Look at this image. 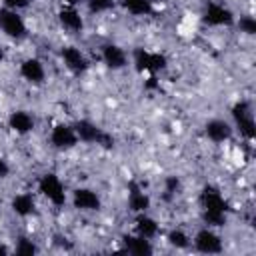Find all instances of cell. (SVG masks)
Instances as JSON below:
<instances>
[{"instance_id": "cell-18", "label": "cell", "mask_w": 256, "mask_h": 256, "mask_svg": "<svg viewBox=\"0 0 256 256\" xmlns=\"http://www.w3.org/2000/svg\"><path fill=\"white\" fill-rule=\"evenodd\" d=\"M12 206H14V210H16L18 214H22V216H26V214H30V212L34 210V202H32L30 196H16L14 202H12Z\"/></svg>"}, {"instance_id": "cell-16", "label": "cell", "mask_w": 256, "mask_h": 256, "mask_svg": "<svg viewBox=\"0 0 256 256\" xmlns=\"http://www.w3.org/2000/svg\"><path fill=\"white\" fill-rule=\"evenodd\" d=\"M10 126L18 132H28V130H32V118L26 112H14L10 116Z\"/></svg>"}, {"instance_id": "cell-3", "label": "cell", "mask_w": 256, "mask_h": 256, "mask_svg": "<svg viewBox=\"0 0 256 256\" xmlns=\"http://www.w3.org/2000/svg\"><path fill=\"white\" fill-rule=\"evenodd\" d=\"M0 24L4 28V32H8L14 38H22L26 34L24 22L20 20V16H16V12L10 10H0Z\"/></svg>"}, {"instance_id": "cell-11", "label": "cell", "mask_w": 256, "mask_h": 256, "mask_svg": "<svg viewBox=\"0 0 256 256\" xmlns=\"http://www.w3.org/2000/svg\"><path fill=\"white\" fill-rule=\"evenodd\" d=\"M74 204H76V208H88V210H96V208L100 206L96 194L90 192V190H76V194H74Z\"/></svg>"}, {"instance_id": "cell-27", "label": "cell", "mask_w": 256, "mask_h": 256, "mask_svg": "<svg viewBox=\"0 0 256 256\" xmlns=\"http://www.w3.org/2000/svg\"><path fill=\"white\" fill-rule=\"evenodd\" d=\"M166 186H168V192H172L176 186H178V180L172 176V178H168V182H166Z\"/></svg>"}, {"instance_id": "cell-21", "label": "cell", "mask_w": 256, "mask_h": 256, "mask_svg": "<svg viewBox=\"0 0 256 256\" xmlns=\"http://www.w3.org/2000/svg\"><path fill=\"white\" fill-rule=\"evenodd\" d=\"M124 4L134 14H146V12H150V2L148 0H124Z\"/></svg>"}, {"instance_id": "cell-13", "label": "cell", "mask_w": 256, "mask_h": 256, "mask_svg": "<svg viewBox=\"0 0 256 256\" xmlns=\"http://www.w3.org/2000/svg\"><path fill=\"white\" fill-rule=\"evenodd\" d=\"M22 76L32 80V82H40L44 78V70H42V64L38 60H26L22 64Z\"/></svg>"}, {"instance_id": "cell-12", "label": "cell", "mask_w": 256, "mask_h": 256, "mask_svg": "<svg viewBox=\"0 0 256 256\" xmlns=\"http://www.w3.org/2000/svg\"><path fill=\"white\" fill-rule=\"evenodd\" d=\"M62 56H64L66 64H68L74 72H82V70L86 68V60H84V56H82L76 48H64V50H62Z\"/></svg>"}, {"instance_id": "cell-24", "label": "cell", "mask_w": 256, "mask_h": 256, "mask_svg": "<svg viewBox=\"0 0 256 256\" xmlns=\"http://www.w3.org/2000/svg\"><path fill=\"white\" fill-rule=\"evenodd\" d=\"M16 252H18V254H34V252H36V246H34V244H30L28 240H20V244H18Z\"/></svg>"}, {"instance_id": "cell-9", "label": "cell", "mask_w": 256, "mask_h": 256, "mask_svg": "<svg viewBox=\"0 0 256 256\" xmlns=\"http://www.w3.org/2000/svg\"><path fill=\"white\" fill-rule=\"evenodd\" d=\"M206 134H208L214 142H222V140L230 138L232 130H230V126H228L226 122H222V120H212V122L206 124Z\"/></svg>"}, {"instance_id": "cell-15", "label": "cell", "mask_w": 256, "mask_h": 256, "mask_svg": "<svg viewBox=\"0 0 256 256\" xmlns=\"http://www.w3.org/2000/svg\"><path fill=\"white\" fill-rule=\"evenodd\" d=\"M124 242H126L128 252H132V254L144 256V254H150V252H152V248H150V244L144 240V236H142V238H132V236H126V238H124Z\"/></svg>"}, {"instance_id": "cell-20", "label": "cell", "mask_w": 256, "mask_h": 256, "mask_svg": "<svg viewBox=\"0 0 256 256\" xmlns=\"http://www.w3.org/2000/svg\"><path fill=\"white\" fill-rule=\"evenodd\" d=\"M136 228H138L140 236H144V238H150V236L156 234V222L150 220V218H138V226Z\"/></svg>"}, {"instance_id": "cell-25", "label": "cell", "mask_w": 256, "mask_h": 256, "mask_svg": "<svg viewBox=\"0 0 256 256\" xmlns=\"http://www.w3.org/2000/svg\"><path fill=\"white\" fill-rule=\"evenodd\" d=\"M110 6H112V0H90V10H94V12L106 10Z\"/></svg>"}, {"instance_id": "cell-17", "label": "cell", "mask_w": 256, "mask_h": 256, "mask_svg": "<svg viewBox=\"0 0 256 256\" xmlns=\"http://www.w3.org/2000/svg\"><path fill=\"white\" fill-rule=\"evenodd\" d=\"M60 20H62V24L68 26L70 30H80V28H82V20H80V16H78L74 10H64V12H60Z\"/></svg>"}, {"instance_id": "cell-26", "label": "cell", "mask_w": 256, "mask_h": 256, "mask_svg": "<svg viewBox=\"0 0 256 256\" xmlns=\"http://www.w3.org/2000/svg\"><path fill=\"white\" fill-rule=\"evenodd\" d=\"M8 6H14V8H22V6H26L28 4V0H4Z\"/></svg>"}, {"instance_id": "cell-7", "label": "cell", "mask_w": 256, "mask_h": 256, "mask_svg": "<svg viewBox=\"0 0 256 256\" xmlns=\"http://www.w3.org/2000/svg\"><path fill=\"white\" fill-rule=\"evenodd\" d=\"M196 246H198V250H202V252H220V250H222L220 238L214 236V234L208 232V230L198 232V236H196Z\"/></svg>"}, {"instance_id": "cell-1", "label": "cell", "mask_w": 256, "mask_h": 256, "mask_svg": "<svg viewBox=\"0 0 256 256\" xmlns=\"http://www.w3.org/2000/svg\"><path fill=\"white\" fill-rule=\"evenodd\" d=\"M202 204L206 208L204 212V218L208 224H216V226H222L224 224V210H226V204L224 200L220 198L218 190L216 188H204L202 192Z\"/></svg>"}, {"instance_id": "cell-2", "label": "cell", "mask_w": 256, "mask_h": 256, "mask_svg": "<svg viewBox=\"0 0 256 256\" xmlns=\"http://www.w3.org/2000/svg\"><path fill=\"white\" fill-rule=\"evenodd\" d=\"M74 128H76V134H78L82 140H86V142H100V144H104L106 148L112 146V138H110L108 134H102L94 124H90V122H86V120L78 122Z\"/></svg>"}, {"instance_id": "cell-10", "label": "cell", "mask_w": 256, "mask_h": 256, "mask_svg": "<svg viewBox=\"0 0 256 256\" xmlns=\"http://www.w3.org/2000/svg\"><path fill=\"white\" fill-rule=\"evenodd\" d=\"M52 142H54L56 146H60V148L72 146V144L76 142V134H74V130H72L70 126L60 124V126H56L54 132H52Z\"/></svg>"}, {"instance_id": "cell-8", "label": "cell", "mask_w": 256, "mask_h": 256, "mask_svg": "<svg viewBox=\"0 0 256 256\" xmlns=\"http://www.w3.org/2000/svg\"><path fill=\"white\" fill-rule=\"evenodd\" d=\"M204 20H206L208 24H230V22H232V14H230L226 8L218 6V4H210L208 10H206Z\"/></svg>"}, {"instance_id": "cell-19", "label": "cell", "mask_w": 256, "mask_h": 256, "mask_svg": "<svg viewBox=\"0 0 256 256\" xmlns=\"http://www.w3.org/2000/svg\"><path fill=\"white\" fill-rule=\"evenodd\" d=\"M148 206V198L138 192V188L132 184V194H130V208L132 210H144Z\"/></svg>"}, {"instance_id": "cell-28", "label": "cell", "mask_w": 256, "mask_h": 256, "mask_svg": "<svg viewBox=\"0 0 256 256\" xmlns=\"http://www.w3.org/2000/svg\"><path fill=\"white\" fill-rule=\"evenodd\" d=\"M8 174V166H6V162L4 160H0V178L2 176H6Z\"/></svg>"}, {"instance_id": "cell-14", "label": "cell", "mask_w": 256, "mask_h": 256, "mask_svg": "<svg viewBox=\"0 0 256 256\" xmlns=\"http://www.w3.org/2000/svg\"><path fill=\"white\" fill-rule=\"evenodd\" d=\"M104 60L110 68H120L124 66L126 58H124V52L118 48V46H106L104 48Z\"/></svg>"}, {"instance_id": "cell-31", "label": "cell", "mask_w": 256, "mask_h": 256, "mask_svg": "<svg viewBox=\"0 0 256 256\" xmlns=\"http://www.w3.org/2000/svg\"><path fill=\"white\" fill-rule=\"evenodd\" d=\"M66 2H78V0H66Z\"/></svg>"}, {"instance_id": "cell-22", "label": "cell", "mask_w": 256, "mask_h": 256, "mask_svg": "<svg viewBox=\"0 0 256 256\" xmlns=\"http://www.w3.org/2000/svg\"><path fill=\"white\" fill-rule=\"evenodd\" d=\"M240 28H242L244 32H248V34H254V32H256V22H254V18H250V16L242 18V20H240Z\"/></svg>"}, {"instance_id": "cell-30", "label": "cell", "mask_w": 256, "mask_h": 256, "mask_svg": "<svg viewBox=\"0 0 256 256\" xmlns=\"http://www.w3.org/2000/svg\"><path fill=\"white\" fill-rule=\"evenodd\" d=\"M0 254H6V248L4 246H0Z\"/></svg>"}, {"instance_id": "cell-6", "label": "cell", "mask_w": 256, "mask_h": 256, "mask_svg": "<svg viewBox=\"0 0 256 256\" xmlns=\"http://www.w3.org/2000/svg\"><path fill=\"white\" fill-rule=\"evenodd\" d=\"M134 58H136V66L140 70H160V68L166 66V58L164 56H160V54H148L142 48H138L134 52Z\"/></svg>"}, {"instance_id": "cell-23", "label": "cell", "mask_w": 256, "mask_h": 256, "mask_svg": "<svg viewBox=\"0 0 256 256\" xmlns=\"http://www.w3.org/2000/svg\"><path fill=\"white\" fill-rule=\"evenodd\" d=\"M170 242H172L174 246H180V248L188 246V238H186L182 232H172V234H170Z\"/></svg>"}, {"instance_id": "cell-29", "label": "cell", "mask_w": 256, "mask_h": 256, "mask_svg": "<svg viewBox=\"0 0 256 256\" xmlns=\"http://www.w3.org/2000/svg\"><path fill=\"white\" fill-rule=\"evenodd\" d=\"M146 86H148V88H156V78H150Z\"/></svg>"}, {"instance_id": "cell-4", "label": "cell", "mask_w": 256, "mask_h": 256, "mask_svg": "<svg viewBox=\"0 0 256 256\" xmlns=\"http://www.w3.org/2000/svg\"><path fill=\"white\" fill-rule=\"evenodd\" d=\"M40 190L54 202V204H64V190L62 184L58 182V178L54 174H46L40 180Z\"/></svg>"}, {"instance_id": "cell-32", "label": "cell", "mask_w": 256, "mask_h": 256, "mask_svg": "<svg viewBox=\"0 0 256 256\" xmlns=\"http://www.w3.org/2000/svg\"><path fill=\"white\" fill-rule=\"evenodd\" d=\"M0 60H2V50H0Z\"/></svg>"}, {"instance_id": "cell-5", "label": "cell", "mask_w": 256, "mask_h": 256, "mask_svg": "<svg viewBox=\"0 0 256 256\" xmlns=\"http://www.w3.org/2000/svg\"><path fill=\"white\" fill-rule=\"evenodd\" d=\"M234 118H236L240 130H242V134H244L246 138H254V134H256V130H254V120H252V116H250V108H248L246 102L234 106Z\"/></svg>"}]
</instances>
